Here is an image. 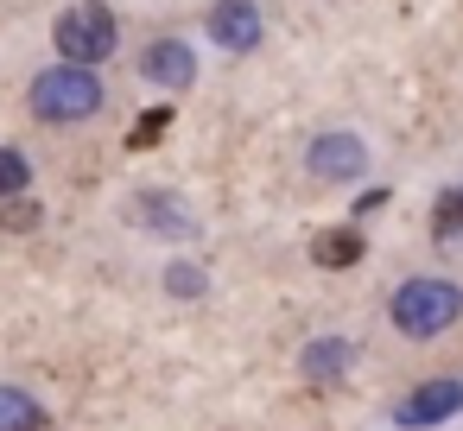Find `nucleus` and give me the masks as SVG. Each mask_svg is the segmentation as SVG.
Here are the masks:
<instances>
[{"label": "nucleus", "instance_id": "nucleus-10", "mask_svg": "<svg viewBox=\"0 0 463 431\" xmlns=\"http://www.w3.org/2000/svg\"><path fill=\"white\" fill-rule=\"evenodd\" d=\"M128 216L140 222V229H165V235H191V216L172 203V197H134L128 203Z\"/></svg>", "mask_w": 463, "mask_h": 431}, {"label": "nucleus", "instance_id": "nucleus-12", "mask_svg": "<svg viewBox=\"0 0 463 431\" xmlns=\"http://www.w3.org/2000/svg\"><path fill=\"white\" fill-rule=\"evenodd\" d=\"M431 235L438 241H457L463 235V184H444L438 203H431Z\"/></svg>", "mask_w": 463, "mask_h": 431}, {"label": "nucleus", "instance_id": "nucleus-9", "mask_svg": "<svg viewBox=\"0 0 463 431\" xmlns=\"http://www.w3.org/2000/svg\"><path fill=\"white\" fill-rule=\"evenodd\" d=\"M52 412L26 393V387H0V431H45Z\"/></svg>", "mask_w": 463, "mask_h": 431}, {"label": "nucleus", "instance_id": "nucleus-2", "mask_svg": "<svg viewBox=\"0 0 463 431\" xmlns=\"http://www.w3.org/2000/svg\"><path fill=\"white\" fill-rule=\"evenodd\" d=\"M387 317H393L400 336H438V330H450V323L463 317V292H457L450 279H406V286L393 292Z\"/></svg>", "mask_w": 463, "mask_h": 431}, {"label": "nucleus", "instance_id": "nucleus-13", "mask_svg": "<svg viewBox=\"0 0 463 431\" xmlns=\"http://www.w3.org/2000/svg\"><path fill=\"white\" fill-rule=\"evenodd\" d=\"M26 184H33V165H26V153L0 146V203H7V197H20Z\"/></svg>", "mask_w": 463, "mask_h": 431}, {"label": "nucleus", "instance_id": "nucleus-3", "mask_svg": "<svg viewBox=\"0 0 463 431\" xmlns=\"http://www.w3.org/2000/svg\"><path fill=\"white\" fill-rule=\"evenodd\" d=\"M58 58L64 64H102L115 45H121V33H115V14L102 7V0H83V7H71V14H58Z\"/></svg>", "mask_w": 463, "mask_h": 431}, {"label": "nucleus", "instance_id": "nucleus-15", "mask_svg": "<svg viewBox=\"0 0 463 431\" xmlns=\"http://www.w3.org/2000/svg\"><path fill=\"white\" fill-rule=\"evenodd\" d=\"M0 229H7V235L39 229V203H26V191H20V197H7V203H0Z\"/></svg>", "mask_w": 463, "mask_h": 431}, {"label": "nucleus", "instance_id": "nucleus-11", "mask_svg": "<svg viewBox=\"0 0 463 431\" xmlns=\"http://www.w3.org/2000/svg\"><path fill=\"white\" fill-rule=\"evenodd\" d=\"M311 260L330 267V273L336 267H355L362 260V235L355 229H324V235H311Z\"/></svg>", "mask_w": 463, "mask_h": 431}, {"label": "nucleus", "instance_id": "nucleus-4", "mask_svg": "<svg viewBox=\"0 0 463 431\" xmlns=\"http://www.w3.org/2000/svg\"><path fill=\"white\" fill-rule=\"evenodd\" d=\"M450 412H463V380H425V387H412L400 406H393V418L406 425V431H425V425H444Z\"/></svg>", "mask_w": 463, "mask_h": 431}, {"label": "nucleus", "instance_id": "nucleus-8", "mask_svg": "<svg viewBox=\"0 0 463 431\" xmlns=\"http://www.w3.org/2000/svg\"><path fill=\"white\" fill-rule=\"evenodd\" d=\"M349 361H355V342H349V336H324V342H311V349H305V361H298V368H305V380H311V387H330V380H343V368H349Z\"/></svg>", "mask_w": 463, "mask_h": 431}, {"label": "nucleus", "instance_id": "nucleus-5", "mask_svg": "<svg viewBox=\"0 0 463 431\" xmlns=\"http://www.w3.org/2000/svg\"><path fill=\"white\" fill-rule=\"evenodd\" d=\"M305 165H311V178L349 184V178H362L368 153H362V140H355V134H317V140H311V153H305Z\"/></svg>", "mask_w": 463, "mask_h": 431}, {"label": "nucleus", "instance_id": "nucleus-14", "mask_svg": "<svg viewBox=\"0 0 463 431\" xmlns=\"http://www.w3.org/2000/svg\"><path fill=\"white\" fill-rule=\"evenodd\" d=\"M165 127H172V108H146V115L134 121L128 146H134V153H146V146H159V140H165Z\"/></svg>", "mask_w": 463, "mask_h": 431}, {"label": "nucleus", "instance_id": "nucleus-7", "mask_svg": "<svg viewBox=\"0 0 463 431\" xmlns=\"http://www.w3.org/2000/svg\"><path fill=\"white\" fill-rule=\"evenodd\" d=\"M140 77L146 83H165V89H184V83H197V58H191L184 39H153L140 52Z\"/></svg>", "mask_w": 463, "mask_h": 431}, {"label": "nucleus", "instance_id": "nucleus-6", "mask_svg": "<svg viewBox=\"0 0 463 431\" xmlns=\"http://www.w3.org/2000/svg\"><path fill=\"white\" fill-rule=\"evenodd\" d=\"M210 39L222 52H254L260 45V7L254 0H216L210 7Z\"/></svg>", "mask_w": 463, "mask_h": 431}, {"label": "nucleus", "instance_id": "nucleus-16", "mask_svg": "<svg viewBox=\"0 0 463 431\" xmlns=\"http://www.w3.org/2000/svg\"><path fill=\"white\" fill-rule=\"evenodd\" d=\"M165 286H172L178 298H197V292H203V267H172V273H165Z\"/></svg>", "mask_w": 463, "mask_h": 431}, {"label": "nucleus", "instance_id": "nucleus-1", "mask_svg": "<svg viewBox=\"0 0 463 431\" xmlns=\"http://www.w3.org/2000/svg\"><path fill=\"white\" fill-rule=\"evenodd\" d=\"M102 108V77L90 64H52L33 77V115L39 121H90Z\"/></svg>", "mask_w": 463, "mask_h": 431}]
</instances>
